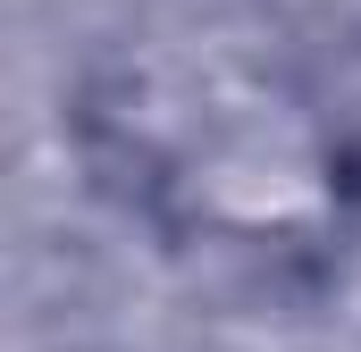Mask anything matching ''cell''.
<instances>
[{
  "mask_svg": "<svg viewBox=\"0 0 361 352\" xmlns=\"http://www.w3.org/2000/svg\"><path fill=\"white\" fill-rule=\"evenodd\" d=\"M85 151L185 252L302 268L353 227V151L311 92L235 51H143L85 101Z\"/></svg>",
  "mask_w": 361,
  "mask_h": 352,
  "instance_id": "6da1fadb",
  "label": "cell"
}]
</instances>
